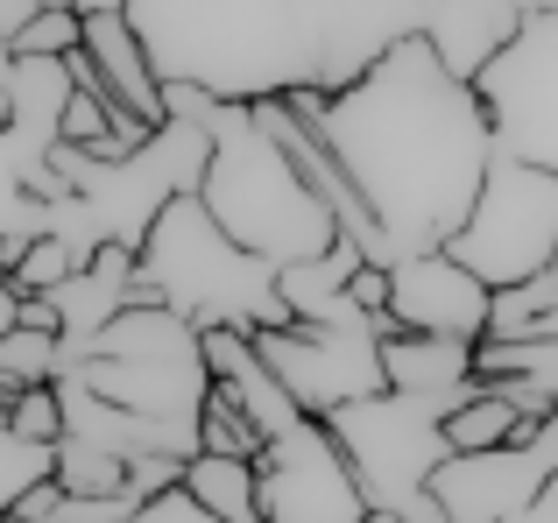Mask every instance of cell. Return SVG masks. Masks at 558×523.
<instances>
[{
    "instance_id": "6da1fadb",
    "label": "cell",
    "mask_w": 558,
    "mask_h": 523,
    "mask_svg": "<svg viewBox=\"0 0 558 523\" xmlns=\"http://www.w3.org/2000/svg\"><path fill=\"white\" fill-rule=\"evenodd\" d=\"M298 121L318 127L340 170L354 178L361 206L375 212L389 255H438L460 220L474 212V192L495 163V127L481 113L474 85H460L424 36L396 42L368 64L347 93H283Z\"/></svg>"
},
{
    "instance_id": "7a4b0ae2",
    "label": "cell",
    "mask_w": 558,
    "mask_h": 523,
    "mask_svg": "<svg viewBox=\"0 0 558 523\" xmlns=\"http://www.w3.org/2000/svg\"><path fill=\"white\" fill-rule=\"evenodd\" d=\"M156 78L227 107L283 99L318 71V0H128Z\"/></svg>"
},
{
    "instance_id": "3957f363",
    "label": "cell",
    "mask_w": 558,
    "mask_h": 523,
    "mask_svg": "<svg viewBox=\"0 0 558 523\" xmlns=\"http://www.w3.org/2000/svg\"><path fill=\"white\" fill-rule=\"evenodd\" d=\"M163 113L205 135V170L191 198L241 255L269 262V269H298V262H318L340 248L332 212L304 192V178L283 163V149L255 127L247 107L205 99L191 85H163Z\"/></svg>"
},
{
    "instance_id": "277c9868",
    "label": "cell",
    "mask_w": 558,
    "mask_h": 523,
    "mask_svg": "<svg viewBox=\"0 0 558 523\" xmlns=\"http://www.w3.org/2000/svg\"><path fill=\"white\" fill-rule=\"evenodd\" d=\"M135 304H163V312H178L184 326H198V332H213V326H233V332L290 326L283 297H276V269L233 248V241L205 220V206L191 192L170 198V206L156 212V227L142 234Z\"/></svg>"
},
{
    "instance_id": "5b68a950",
    "label": "cell",
    "mask_w": 558,
    "mask_h": 523,
    "mask_svg": "<svg viewBox=\"0 0 558 523\" xmlns=\"http://www.w3.org/2000/svg\"><path fill=\"white\" fill-rule=\"evenodd\" d=\"M64 375L170 431H198V403L213 389L205 354H198V326H184L163 304H128L78 354H64Z\"/></svg>"
},
{
    "instance_id": "8992f818",
    "label": "cell",
    "mask_w": 558,
    "mask_h": 523,
    "mask_svg": "<svg viewBox=\"0 0 558 523\" xmlns=\"http://www.w3.org/2000/svg\"><path fill=\"white\" fill-rule=\"evenodd\" d=\"M340 446V460L354 467V488L368 510H389L403 523H446L432 502V474L446 460V403L424 397H361L340 403L332 417H318Z\"/></svg>"
},
{
    "instance_id": "52a82bcc",
    "label": "cell",
    "mask_w": 558,
    "mask_h": 523,
    "mask_svg": "<svg viewBox=\"0 0 558 523\" xmlns=\"http://www.w3.org/2000/svg\"><path fill=\"white\" fill-rule=\"evenodd\" d=\"M438 255H452L488 290H517L531 276H545L558 262V178L495 149L488 178L474 192V212L460 220V234Z\"/></svg>"
},
{
    "instance_id": "ba28073f",
    "label": "cell",
    "mask_w": 558,
    "mask_h": 523,
    "mask_svg": "<svg viewBox=\"0 0 558 523\" xmlns=\"http://www.w3.org/2000/svg\"><path fill=\"white\" fill-rule=\"evenodd\" d=\"M381 332H389V312L332 318V326H269V332H247V340H255V354L269 361V375L304 417H332L340 403L389 389L381 382Z\"/></svg>"
},
{
    "instance_id": "9c48e42d",
    "label": "cell",
    "mask_w": 558,
    "mask_h": 523,
    "mask_svg": "<svg viewBox=\"0 0 558 523\" xmlns=\"http://www.w3.org/2000/svg\"><path fill=\"white\" fill-rule=\"evenodd\" d=\"M495 149L558 178V14H531L502 57L474 78Z\"/></svg>"
},
{
    "instance_id": "30bf717a",
    "label": "cell",
    "mask_w": 558,
    "mask_h": 523,
    "mask_svg": "<svg viewBox=\"0 0 558 523\" xmlns=\"http://www.w3.org/2000/svg\"><path fill=\"white\" fill-rule=\"evenodd\" d=\"M255 502H262V523H361L368 516L354 467L340 460V446H332V431L318 417H298L255 453Z\"/></svg>"
},
{
    "instance_id": "8fae6325",
    "label": "cell",
    "mask_w": 558,
    "mask_h": 523,
    "mask_svg": "<svg viewBox=\"0 0 558 523\" xmlns=\"http://www.w3.org/2000/svg\"><path fill=\"white\" fill-rule=\"evenodd\" d=\"M488 312L495 290L474 283L452 255H403L389 269V326L396 332H424V340H488Z\"/></svg>"
},
{
    "instance_id": "7c38bea8",
    "label": "cell",
    "mask_w": 558,
    "mask_h": 523,
    "mask_svg": "<svg viewBox=\"0 0 558 523\" xmlns=\"http://www.w3.org/2000/svg\"><path fill=\"white\" fill-rule=\"evenodd\" d=\"M85 36H78V57H64L71 85H85V93H99L107 107L135 113L142 127H163V78H156L149 50H142V36L128 28V14H78Z\"/></svg>"
},
{
    "instance_id": "4fadbf2b",
    "label": "cell",
    "mask_w": 558,
    "mask_h": 523,
    "mask_svg": "<svg viewBox=\"0 0 558 523\" xmlns=\"http://www.w3.org/2000/svg\"><path fill=\"white\" fill-rule=\"evenodd\" d=\"M517 28H523V0H432L417 36L452 78L474 85L481 71L517 42Z\"/></svg>"
},
{
    "instance_id": "5bb4252c",
    "label": "cell",
    "mask_w": 558,
    "mask_h": 523,
    "mask_svg": "<svg viewBox=\"0 0 558 523\" xmlns=\"http://www.w3.org/2000/svg\"><path fill=\"white\" fill-rule=\"evenodd\" d=\"M381 382L396 397H424V403H466L481 389L474 375V346L466 340H424V332H381Z\"/></svg>"
},
{
    "instance_id": "9a60e30c",
    "label": "cell",
    "mask_w": 558,
    "mask_h": 523,
    "mask_svg": "<svg viewBox=\"0 0 558 523\" xmlns=\"http://www.w3.org/2000/svg\"><path fill=\"white\" fill-rule=\"evenodd\" d=\"M198 354H205V375H213L219 389H233V403H241L247 417H255V431H262V446L276 439V431H290L298 425V403L283 397V382L269 375V361L255 354V340L247 332H233V326H213V332H198Z\"/></svg>"
},
{
    "instance_id": "2e32d148",
    "label": "cell",
    "mask_w": 558,
    "mask_h": 523,
    "mask_svg": "<svg viewBox=\"0 0 558 523\" xmlns=\"http://www.w3.org/2000/svg\"><path fill=\"white\" fill-rule=\"evenodd\" d=\"M531 431L537 425L502 397V389H474L466 403L446 411V460L452 453H502V446H523Z\"/></svg>"
},
{
    "instance_id": "e0dca14e",
    "label": "cell",
    "mask_w": 558,
    "mask_h": 523,
    "mask_svg": "<svg viewBox=\"0 0 558 523\" xmlns=\"http://www.w3.org/2000/svg\"><path fill=\"white\" fill-rule=\"evenodd\" d=\"M178 482H184V496L198 502V510H213L219 523H262V502H255V460L191 453Z\"/></svg>"
},
{
    "instance_id": "ac0fdd59",
    "label": "cell",
    "mask_w": 558,
    "mask_h": 523,
    "mask_svg": "<svg viewBox=\"0 0 558 523\" xmlns=\"http://www.w3.org/2000/svg\"><path fill=\"white\" fill-rule=\"evenodd\" d=\"M488 340H558V262L517 290H495Z\"/></svg>"
},
{
    "instance_id": "d6986e66",
    "label": "cell",
    "mask_w": 558,
    "mask_h": 523,
    "mask_svg": "<svg viewBox=\"0 0 558 523\" xmlns=\"http://www.w3.org/2000/svg\"><path fill=\"white\" fill-rule=\"evenodd\" d=\"M50 482H57V496L107 502V496H128V460L107 453V446H85V439H57L50 446Z\"/></svg>"
},
{
    "instance_id": "ffe728a7",
    "label": "cell",
    "mask_w": 558,
    "mask_h": 523,
    "mask_svg": "<svg viewBox=\"0 0 558 523\" xmlns=\"http://www.w3.org/2000/svg\"><path fill=\"white\" fill-rule=\"evenodd\" d=\"M474 375L481 382H523L558 403V340H481Z\"/></svg>"
},
{
    "instance_id": "44dd1931",
    "label": "cell",
    "mask_w": 558,
    "mask_h": 523,
    "mask_svg": "<svg viewBox=\"0 0 558 523\" xmlns=\"http://www.w3.org/2000/svg\"><path fill=\"white\" fill-rule=\"evenodd\" d=\"M198 453H227V460H255L262 453V431H255V417L233 403V389H205V403H198Z\"/></svg>"
},
{
    "instance_id": "7402d4cb",
    "label": "cell",
    "mask_w": 558,
    "mask_h": 523,
    "mask_svg": "<svg viewBox=\"0 0 558 523\" xmlns=\"http://www.w3.org/2000/svg\"><path fill=\"white\" fill-rule=\"evenodd\" d=\"M78 269H85V255L71 248V241H57V234H36L8 276H14V290H22V297H57V290H64Z\"/></svg>"
},
{
    "instance_id": "603a6c76",
    "label": "cell",
    "mask_w": 558,
    "mask_h": 523,
    "mask_svg": "<svg viewBox=\"0 0 558 523\" xmlns=\"http://www.w3.org/2000/svg\"><path fill=\"white\" fill-rule=\"evenodd\" d=\"M78 36H85V22L71 8H36L8 42H0V50H8V57H43V64H64V57H78Z\"/></svg>"
},
{
    "instance_id": "cb8c5ba5",
    "label": "cell",
    "mask_w": 558,
    "mask_h": 523,
    "mask_svg": "<svg viewBox=\"0 0 558 523\" xmlns=\"http://www.w3.org/2000/svg\"><path fill=\"white\" fill-rule=\"evenodd\" d=\"M50 482V446H28L8 431V417H0V516H14L28 502V488Z\"/></svg>"
},
{
    "instance_id": "d4e9b609",
    "label": "cell",
    "mask_w": 558,
    "mask_h": 523,
    "mask_svg": "<svg viewBox=\"0 0 558 523\" xmlns=\"http://www.w3.org/2000/svg\"><path fill=\"white\" fill-rule=\"evenodd\" d=\"M8 431L28 446H57L64 439V403H57V382L50 389H22V397L8 403Z\"/></svg>"
},
{
    "instance_id": "484cf974",
    "label": "cell",
    "mask_w": 558,
    "mask_h": 523,
    "mask_svg": "<svg viewBox=\"0 0 558 523\" xmlns=\"http://www.w3.org/2000/svg\"><path fill=\"white\" fill-rule=\"evenodd\" d=\"M135 523H219V516H213V510H198V502L184 496V482H170L163 496L135 502Z\"/></svg>"
},
{
    "instance_id": "4316f807",
    "label": "cell",
    "mask_w": 558,
    "mask_h": 523,
    "mask_svg": "<svg viewBox=\"0 0 558 523\" xmlns=\"http://www.w3.org/2000/svg\"><path fill=\"white\" fill-rule=\"evenodd\" d=\"M347 304H354L361 318H381V312H389V269H375V262H361V269L347 276Z\"/></svg>"
},
{
    "instance_id": "83f0119b",
    "label": "cell",
    "mask_w": 558,
    "mask_h": 523,
    "mask_svg": "<svg viewBox=\"0 0 558 523\" xmlns=\"http://www.w3.org/2000/svg\"><path fill=\"white\" fill-rule=\"evenodd\" d=\"M36 234H0V332H14V318H22V290H14V262H22V248Z\"/></svg>"
},
{
    "instance_id": "f1b7e54d",
    "label": "cell",
    "mask_w": 558,
    "mask_h": 523,
    "mask_svg": "<svg viewBox=\"0 0 558 523\" xmlns=\"http://www.w3.org/2000/svg\"><path fill=\"white\" fill-rule=\"evenodd\" d=\"M509 523H558V474H551V482H545V488H537V496H531V502H523V510H517V516H509Z\"/></svg>"
},
{
    "instance_id": "f546056e",
    "label": "cell",
    "mask_w": 558,
    "mask_h": 523,
    "mask_svg": "<svg viewBox=\"0 0 558 523\" xmlns=\"http://www.w3.org/2000/svg\"><path fill=\"white\" fill-rule=\"evenodd\" d=\"M78 14H128V0H71Z\"/></svg>"
},
{
    "instance_id": "4dcf8cb0",
    "label": "cell",
    "mask_w": 558,
    "mask_h": 523,
    "mask_svg": "<svg viewBox=\"0 0 558 523\" xmlns=\"http://www.w3.org/2000/svg\"><path fill=\"white\" fill-rule=\"evenodd\" d=\"M531 14H558V0H523V22H531Z\"/></svg>"
},
{
    "instance_id": "1f68e13d",
    "label": "cell",
    "mask_w": 558,
    "mask_h": 523,
    "mask_svg": "<svg viewBox=\"0 0 558 523\" xmlns=\"http://www.w3.org/2000/svg\"><path fill=\"white\" fill-rule=\"evenodd\" d=\"M8 121H14V107H8V85H0V135H8Z\"/></svg>"
},
{
    "instance_id": "d6a6232c",
    "label": "cell",
    "mask_w": 558,
    "mask_h": 523,
    "mask_svg": "<svg viewBox=\"0 0 558 523\" xmlns=\"http://www.w3.org/2000/svg\"><path fill=\"white\" fill-rule=\"evenodd\" d=\"M361 523H403V516H389V510H368V516H361Z\"/></svg>"
}]
</instances>
